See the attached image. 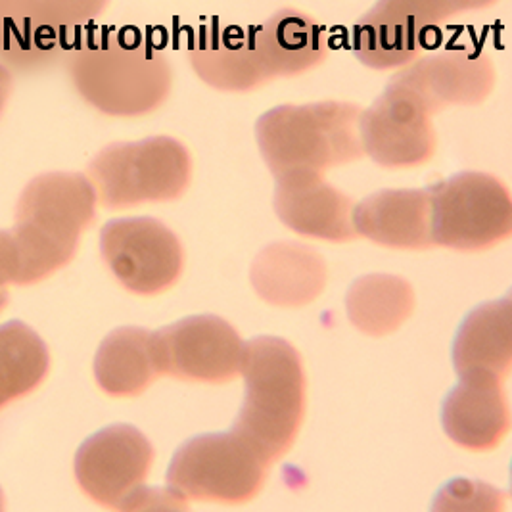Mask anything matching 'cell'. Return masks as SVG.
I'll use <instances>...</instances> for the list:
<instances>
[{
    "instance_id": "cell-18",
    "label": "cell",
    "mask_w": 512,
    "mask_h": 512,
    "mask_svg": "<svg viewBox=\"0 0 512 512\" xmlns=\"http://www.w3.org/2000/svg\"><path fill=\"white\" fill-rule=\"evenodd\" d=\"M325 259L305 244L277 242L257 254L250 279L257 296L277 307H302L325 290Z\"/></svg>"
},
{
    "instance_id": "cell-20",
    "label": "cell",
    "mask_w": 512,
    "mask_h": 512,
    "mask_svg": "<svg viewBox=\"0 0 512 512\" xmlns=\"http://www.w3.org/2000/svg\"><path fill=\"white\" fill-rule=\"evenodd\" d=\"M453 363L461 380L503 382L512 367L511 298L486 303L466 319L455 348Z\"/></svg>"
},
{
    "instance_id": "cell-14",
    "label": "cell",
    "mask_w": 512,
    "mask_h": 512,
    "mask_svg": "<svg viewBox=\"0 0 512 512\" xmlns=\"http://www.w3.org/2000/svg\"><path fill=\"white\" fill-rule=\"evenodd\" d=\"M394 81L434 116L447 106H476L495 87V68L480 50L457 47L413 60Z\"/></svg>"
},
{
    "instance_id": "cell-21",
    "label": "cell",
    "mask_w": 512,
    "mask_h": 512,
    "mask_svg": "<svg viewBox=\"0 0 512 512\" xmlns=\"http://www.w3.org/2000/svg\"><path fill=\"white\" fill-rule=\"evenodd\" d=\"M160 376L152 332L123 326L100 344L94 357V378L104 394L112 397H137Z\"/></svg>"
},
{
    "instance_id": "cell-9",
    "label": "cell",
    "mask_w": 512,
    "mask_h": 512,
    "mask_svg": "<svg viewBox=\"0 0 512 512\" xmlns=\"http://www.w3.org/2000/svg\"><path fill=\"white\" fill-rule=\"evenodd\" d=\"M497 0H378L353 29V52L373 70L417 60L449 18L493 6Z\"/></svg>"
},
{
    "instance_id": "cell-19",
    "label": "cell",
    "mask_w": 512,
    "mask_h": 512,
    "mask_svg": "<svg viewBox=\"0 0 512 512\" xmlns=\"http://www.w3.org/2000/svg\"><path fill=\"white\" fill-rule=\"evenodd\" d=\"M497 380H461L443 405V428L451 442L470 451L495 449L511 430L507 396Z\"/></svg>"
},
{
    "instance_id": "cell-6",
    "label": "cell",
    "mask_w": 512,
    "mask_h": 512,
    "mask_svg": "<svg viewBox=\"0 0 512 512\" xmlns=\"http://www.w3.org/2000/svg\"><path fill=\"white\" fill-rule=\"evenodd\" d=\"M190 179V154L171 137L114 142L89 163V181L106 210L177 200L185 194Z\"/></svg>"
},
{
    "instance_id": "cell-8",
    "label": "cell",
    "mask_w": 512,
    "mask_h": 512,
    "mask_svg": "<svg viewBox=\"0 0 512 512\" xmlns=\"http://www.w3.org/2000/svg\"><path fill=\"white\" fill-rule=\"evenodd\" d=\"M426 190L432 244L478 252L511 236V194L497 177L465 171Z\"/></svg>"
},
{
    "instance_id": "cell-4",
    "label": "cell",
    "mask_w": 512,
    "mask_h": 512,
    "mask_svg": "<svg viewBox=\"0 0 512 512\" xmlns=\"http://www.w3.org/2000/svg\"><path fill=\"white\" fill-rule=\"evenodd\" d=\"M246 397L234 432L273 465L296 442L305 417V374L294 346L275 336L244 344Z\"/></svg>"
},
{
    "instance_id": "cell-28",
    "label": "cell",
    "mask_w": 512,
    "mask_h": 512,
    "mask_svg": "<svg viewBox=\"0 0 512 512\" xmlns=\"http://www.w3.org/2000/svg\"><path fill=\"white\" fill-rule=\"evenodd\" d=\"M6 303H8V288H0V313L4 311Z\"/></svg>"
},
{
    "instance_id": "cell-11",
    "label": "cell",
    "mask_w": 512,
    "mask_h": 512,
    "mask_svg": "<svg viewBox=\"0 0 512 512\" xmlns=\"http://www.w3.org/2000/svg\"><path fill=\"white\" fill-rule=\"evenodd\" d=\"M152 350L160 376L227 384L240 374L244 342L225 319L200 315L154 332Z\"/></svg>"
},
{
    "instance_id": "cell-2",
    "label": "cell",
    "mask_w": 512,
    "mask_h": 512,
    "mask_svg": "<svg viewBox=\"0 0 512 512\" xmlns=\"http://www.w3.org/2000/svg\"><path fill=\"white\" fill-rule=\"evenodd\" d=\"M66 66L79 96L106 116L150 114L173 85L165 52L135 27H85Z\"/></svg>"
},
{
    "instance_id": "cell-7",
    "label": "cell",
    "mask_w": 512,
    "mask_h": 512,
    "mask_svg": "<svg viewBox=\"0 0 512 512\" xmlns=\"http://www.w3.org/2000/svg\"><path fill=\"white\" fill-rule=\"evenodd\" d=\"M271 463L236 432L185 443L167 470V488L185 501L244 505L267 482Z\"/></svg>"
},
{
    "instance_id": "cell-13",
    "label": "cell",
    "mask_w": 512,
    "mask_h": 512,
    "mask_svg": "<svg viewBox=\"0 0 512 512\" xmlns=\"http://www.w3.org/2000/svg\"><path fill=\"white\" fill-rule=\"evenodd\" d=\"M430 117L432 114L413 94L392 81L373 106L361 112L363 152L390 169L428 162L438 146Z\"/></svg>"
},
{
    "instance_id": "cell-17",
    "label": "cell",
    "mask_w": 512,
    "mask_h": 512,
    "mask_svg": "<svg viewBox=\"0 0 512 512\" xmlns=\"http://www.w3.org/2000/svg\"><path fill=\"white\" fill-rule=\"evenodd\" d=\"M357 236L399 250H426L432 244L428 190H380L353 208Z\"/></svg>"
},
{
    "instance_id": "cell-26",
    "label": "cell",
    "mask_w": 512,
    "mask_h": 512,
    "mask_svg": "<svg viewBox=\"0 0 512 512\" xmlns=\"http://www.w3.org/2000/svg\"><path fill=\"white\" fill-rule=\"evenodd\" d=\"M20 275V250L12 231H0V288L16 284Z\"/></svg>"
},
{
    "instance_id": "cell-29",
    "label": "cell",
    "mask_w": 512,
    "mask_h": 512,
    "mask_svg": "<svg viewBox=\"0 0 512 512\" xmlns=\"http://www.w3.org/2000/svg\"><path fill=\"white\" fill-rule=\"evenodd\" d=\"M4 509V493H2V488H0V511Z\"/></svg>"
},
{
    "instance_id": "cell-27",
    "label": "cell",
    "mask_w": 512,
    "mask_h": 512,
    "mask_svg": "<svg viewBox=\"0 0 512 512\" xmlns=\"http://www.w3.org/2000/svg\"><path fill=\"white\" fill-rule=\"evenodd\" d=\"M12 83H14L12 73L0 64V116H2L4 106H6L10 93H12Z\"/></svg>"
},
{
    "instance_id": "cell-3",
    "label": "cell",
    "mask_w": 512,
    "mask_h": 512,
    "mask_svg": "<svg viewBox=\"0 0 512 512\" xmlns=\"http://www.w3.org/2000/svg\"><path fill=\"white\" fill-rule=\"evenodd\" d=\"M96 202L93 183L81 173L52 171L24 188L12 229L20 250L16 284H37L71 263L94 223Z\"/></svg>"
},
{
    "instance_id": "cell-10",
    "label": "cell",
    "mask_w": 512,
    "mask_h": 512,
    "mask_svg": "<svg viewBox=\"0 0 512 512\" xmlns=\"http://www.w3.org/2000/svg\"><path fill=\"white\" fill-rule=\"evenodd\" d=\"M100 254L133 294L158 296L183 273L185 252L171 229L152 217H125L104 225Z\"/></svg>"
},
{
    "instance_id": "cell-15",
    "label": "cell",
    "mask_w": 512,
    "mask_h": 512,
    "mask_svg": "<svg viewBox=\"0 0 512 512\" xmlns=\"http://www.w3.org/2000/svg\"><path fill=\"white\" fill-rule=\"evenodd\" d=\"M75 39L48 0H0V64L10 73L35 75L66 64Z\"/></svg>"
},
{
    "instance_id": "cell-23",
    "label": "cell",
    "mask_w": 512,
    "mask_h": 512,
    "mask_svg": "<svg viewBox=\"0 0 512 512\" xmlns=\"http://www.w3.org/2000/svg\"><path fill=\"white\" fill-rule=\"evenodd\" d=\"M50 371L43 338L22 321L0 325V409L35 392Z\"/></svg>"
},
{
    "instance_id": "cell-16",
    "label": "cell",
    "mask_w": 512,
    "mask_h": 512,
    "mask_svg": "<svg viewBox=\"0 0 512 512\" xmlns=\"http://www.w3.org/2000/svg\"><path fill=\"white\" fill-rule=\"evenodd\" d=\"M275 179V210L288 229L330 242H350L357 238L353 200L326 183L325 173L300 169L282 173Z\"/></svg>"
},
{
    "instance_id": "cell-1",
    "label": "cell",
    "mask_w": 512,
    "mask_h": 512,
    "mask_svg": "<svg viewBox=\"0 0 512 512\" xmlns=\"http://www.w3.org/2000/svg\"><path fill=\"white\" fill-rule=\"evenodd\" d=\"M330 50L325 27L300 10L284 8L257 25L196 29L188 60L196 75L217 91L248 93L277 77H294L325 62Z\"/></svg>"
},
{
    "instance_id": "cell-22",
    "label": "cell",
    "mask_w": 512,
    "mask_h": 512,
    "mask_svg": "<svg viewBox=\"0 0 512 512\" xmlns=\"http://www.w3.org/2000/svg\"><path fill=\"white\" fill-rule=\"evenodd\" d=\"M351 325L369 336H386L403 325L415 309V292L407 280L369 275L355 280L346 298Z\"/></svg>"
},
{
    "instance_id": "cell-5",
    "label": "cell",
    "mask_w": 512,
    "mask_h": 512,
    "mask_svg": "<svg viewBox=\"0 0 512 512\" xmlns=\"http://www.w3.org/2000/svg\"><path fill=\"white\" fill-rule=\"evenodd\" d=\"M359 119L361 108L350 102L277 106L259 117L257 144L275 177L300 169L325 173L365 156Z\"/></svg>"
},
{
    "instance_id": "cell-25",
    "label": "cell",
    "mask_w": 512,
    "mask_h": 512,
    "mask_svg": "<svg viewBox=\"0 0 512 512\" xmlns=\"http://www.w3.org/2000/svg\"><path fill=\"white\" fill-rule=\"evenodd\" d=\"M60 22L79 35L85 27L98 18L110 0H48Z\"/></svg>"
},
{
    "instance_id": "cell-24",
    "label": "cell",
    "mask_w": 512,
    "mask_h": 512,
    "mask_svg": "<svg viewBox=\"0 0 512 512\" xmlns=\"http://www.w3.org/2000/svg\"><path fill=\"white\" fill-rule=\"evenodd\" d=\"M499 493L501 491L476 482L457 480L442 491L434 507L438 511H497L503 507L505 501V497Z\"/></svg>"
},
{
    "instance_id": "cell-12",
    "label": "cell",
    "mask_w": 512,
    "mask_h": 512,
    "mask_svg": "<svg viewBox=\"0 0 512 512\" xmlns=\"http://www.w3.org/2000/svg\"><path fill=\"white\" fill-rule=\"evenodd\" d=\"M154 447L135 426L100 430L75 455V478L83 493L106 509H121L144 488Z\"/></svg>"
}]
</instances>
